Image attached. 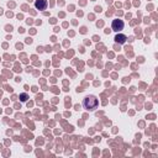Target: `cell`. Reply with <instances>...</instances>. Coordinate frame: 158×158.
<instances>
[{"label": "cell", "instance_id": "obj_2", "mask_svg": "<svg viewBox=\"0 0 158 158\" xmlns=\"http://www.w3.org/2000/svg\"><path fill=\"white\" fill-rule=\"evenodd\" d=\"M112 30L114 31H121V30H124V21L122 20H114L112 21Z\"/></svg>", "mask_w": 158, "mask_h": 158}, {"label": "cell", "instance_id": "obj_1", "mask_svg": "<svg viewBox=\"0 0 158 158\" xmlns=\"http://www.w3.org/2000/svg\"><path fill=\"white\" fill-rule=\"evenodd\" d=\"M99 105V101L95 96L90 95V96H87L83 101V106L87 109V110H95Z\"/></svg>", "mask_w": 158, "mask_h": 158}, {"label": "cell", "instance_id": "obj_3", "mask_svg": "<svg viewBox=\"0 0 158 158\" xmlns=\"http://www.w3.org/2000/svg\"><path fill=\"white\" fill-rule=\"evenodd\" d=\"M35 5L38 10H45L47 8V0H37Z\"/></svg>", "mask_w": 158, "mask_h": 158}, {"label": "cell", "instance_id": "obj_5", "mask_svg": "<svg viewBox=\"0 0 158 158\" xmlns=\"http://www.w3.org/2000/svg\"><path fill=\"white\" fill-rule=\"evenodd\" d=\"M20 98H21V100H26V99H27V95H26V94H22V95H20Z\"/></svg>", "mask_w": 158, "mask_h": 158}, {"label": "cell", "instance_id": "obj_4", "mask_svg": "<svg viewBox=\"0 0 158 158\" xmlns=\"http://www.w3.org/2000/svg\"><path fill=\"white\" fill-rule=\"evenodd\" d=\"M115 41L118 42V43H124V42L126 41V37H125L124 35H117V36L115 37Z\"/></svg>", "mask_w": 158, "mask_h": 158}]
</instances>
